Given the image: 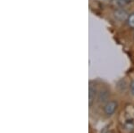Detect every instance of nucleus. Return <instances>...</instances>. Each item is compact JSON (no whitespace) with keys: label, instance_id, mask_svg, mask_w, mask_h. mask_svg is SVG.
Masks as SVG:
<instances>
[{"label":"nucleus","instance_id":"obj_1","mask_svg":"<svg viewBox=\"0 0 134 133\" xmlns=\"http://www.w3.org/2000/svg\"><path fill=\"white\" fill-rule=\"evenodd\" d=\"M117 102L114 101V100H112V101H109L105 104V106H104V113L107 115V116H111V115L114 114V113L115 112V110L117 109Z\"/></svg>","mask_w":134,"mask_h":133},{"label":"nucleus","instance_id":"obj_2","mask_svg":"<svg viewBox=\"0 0 134 133\" xmlns=\"http://www.w3.org/2000/svg\"><path fill=\"white\" fill-rule=\"evenodd\" d=\"M96 94H97V90L94 87L90 86V94H88V99H90V106H91L92 103L95 101V98H96Z\"/></svg>","mask_w":134,"mask_h":133},{"label":"nucleus","instance_id":"obj_3","mask_svg":"<svg viewBox=\"0 0 134 133\" xmlns=\"http://www.w3.org/2000/svg\"><path fill=\"white\" fill-rule=\"evenodd\" d=\"M127 22H128V25L131 29H134V14H131V15L128 17Z\"/></svg>","mask_w":134,"mask_h":133},{"label":"nucleus","instance_id":"obj_4","mask_svg":"<svg viewBox=\"0 0 134 133\" xmlns=\"http://www.w3.org/2000/svg\"><path fill=\"white\" fill-rule=\"evenodd\" d=\"M124 128H125V130H128V132H131V131H132L134 129V124L133 123H125Z\"/></svg>","mask_w":134,"mask_h":133},{"label":"nucleus","instance_id":"obj_5","mask_svg":"<svg viewBox=\"0 0 134 133\" xmlns=\"http://www.w3.org/2000/svg\"><path fill=\"white\" fill-rule=\"evenodd\" d=\"M134 0H117V3L120 5H124L125 4L130 3V2H133Z\"/></svg>","mask_w":134,"mask_h":133},{"label":"nucleus","instance_id":"obj_6","mask_svg":"<svg viewBox=\"0 0 134 133\" xmlns=\"http://www.w3.org/2000/svg\"><path fill=\"white\" fill-rule=\"evenodd\" d=\"M131 91L132 93V95H134V81L131 83Z\"/></svg>","mask_w":134,"mask_h":133}]
</instances>
